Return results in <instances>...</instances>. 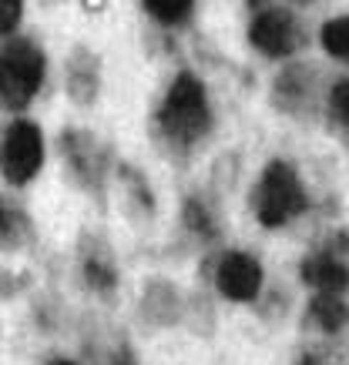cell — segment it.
I'll return each mask as SVG.
<instances>
[{
  "label": "cell",
  "instance_id": "8fae6325",
  "mask_svg": "<svg viewBox=\"0 0 349 365\" xmlns=\"http://www.w3.org/2000/svg\"><path fill=\"white\" fill-rule=\"evenodd\" d=\"M309 319L323 332H343L349 325V302L343 299V292H319L309 305Z\"/></svg>",
  "mask_w": 349,
  "mask_h": 365
},
{
  "label": "cell",
  "instance_id": "d6986e66",
  "mask_svg": "<svg viewBox=\"0 0 349 365\" xmlns=\"http://www.w3.org/2000/svg\"><path fill=\"white\" fill-rule=\"evenodd\" d=\"M248 7H252V11H256V7H259V11H265V0H248Z\"/></svg>",
  "mask_w": 349,
  "mask_h": 365
},
{
  "label": "cell",
  "instance_id": "5b68a950",
  "mask_svg": "<svg viewBox=\"0 0 349 365\" xmlns=\"http://www.w3.org/2000/svg\"><path fill=\"white\" fill-rule=\"evenodd\" d=\"M44 141L31 121H14L4 134V175L11 185H27L41 171Z\"/></svg>",
  "mask_w": 349,
  "mask_h": 365
},
{
  "label": "cell",
  "instance_id": "30bf717a",
  "mask_svg": "<svg viewBox=\"0 0 349 365\" xmlns=\"http://www.w3.org/2000/svg\"><path fill=\"white\" fill-rule=\"evenodd\" d=\"M68 94L78 104H91L98 98V57L78 47L68 61Z\"/></svg>",
  "mask_w": 349,
  "mask_h": 365
},
{
  "label": "cell",
  "instance_id": "5bb4252c",
  "mask_svg": "<svg viewBox=\"0 0 349 365\" xmlns=\"http://www.w3.org/2000/svg\"><path fill=\"white\" fill-rule=\"evenodd\" d=\"M145 4V11L161 24H181L188 21V14H192L195 0H141Z\"/></svg>",
  "mask_w": 349,
  "mask_h": 365
},
{
  "label": "cell",
  "instance_id": "ac0fdd59",
  "mask_svg": "<svg viewBox=\"0 0 349 365\" xmlns=\"http://www.w3.org/2000/svg\"><path fill=\"white\" fill-rule=\"evenodd\" d=\"M47 365H78V362H71V359H51Z\"/></svg>",
  "mask_w": 349,
  "mask_h": 365
},
{
  "label": "cell",
  "instance_id": "6da1fadb",
  "mask_svg": "<svg viewBox=\"0 0 349 365\" xmlns=\"http://www.w3.org/2000/svg\"><path fill=\"white\" fill-rule=\"evenodd\" d=\"M208 101H205V88L195 74H178L175 84L165 94V104L158 111V128L165 131L175 144H195L208 131Z\"/></svg>",
  "mask_w": 349,
  "mask_h": 365
},
{
  "label": "cell",
  "instance_id": "52a82bcc",
  "mask_svg": "<svg viewBox=\"0 0 349 365\" xmlns=\"http://www.w3.org/2000/svg\"><path fill=\"white\" fill-rule=\"evenodd\" d=\"M215 285L232 302H252L262 288V268L259 262L246 252H228L215 268Z\"/></svg>",
  "mask_w": 349,
  "mask_h": 365
},
{
  "label": "cell",
  "instance_id": "9c48e42d",
  "mask_svg": "<svg viewBox=\"0 0 349 365\" xmlns=\"http://www.w3.org/2000/svg\"><path fill=\"white\" fill-rule=\"evenodd\" d=\"M299 275H303L305 285L319 288V292H343L349 285V268L333 252L305 255L303 265H299Z\"/></svg>",
  "mask_w": 349,
  "mask_h": 365
},
{
  "label": "cell",
  "instance_id": "277c9868",
  "mask_svg": "<svg viewBox=\"0 0 349 365\" xmlns=\"http://www.w3.org/2000/svg\"><path fill=\"white\" fill-rule=\"evenodd\" d=\"M248 41L256 51H262L265 57H289L303 47L305 34L303 24L295 21L289 11L282 7H265L252 17V27H248Z\"/></svg>",
  "mask_w": 349,
  "mask_h": 365
},
{
  "label": "cell",
  "instance_id": "7c38bea8",
  "mask_svg": "<svg viewBox=\"0 0 349 365\" xmlns=\"http://www.w3.org/2000/svg\"><path fill=\"white\" fill-rule=\"evenodd\" d=\"M84 275H88V285L94 288V292H111L114 285H118V275H114V265L104 258V255H91L84 252Z\"/></svg>",
  "mask_w": 349,
  "mask_h": 365
},
{
  "label": "cell",
  "instance_id": "2e32d148",
  "mask_svg": "<svg viewBox=\"0 0 349 365\" xmlns=\"http://www.w3.org/2000/svg\"><path fill=\"white\" fill-rule=\"evenodd\" d=\"M185 222H188V228L198 235H205V238H212L215 235V225H212V215H208V208H205L198 198L185 201Z\"/></svg>",
  "mask_w": 349,
  "mask_h": 365
},
{
  "label": "cell",
  "instance_id": "3957f363",
  "mask_svg": "<svg viewBox=\"0 0 349 365\" xmlns=\"http://www.w3.org/2000/svg\"><path fill=\"white\" fill-rule=\"evenodd\" d=\"M299 211H305V191L303 181L285 161H272L259 178L256 188V215L265 228H279V225L293 222Z\"/></svg>",
  "mask_w": 349,
  "mask_h": 365
},
{
  "label": "cell",
  "instance_id": "8992f818",
  "mask_svg": "<svg viewBox=\"0 0 349 365\" xmlns=\"http://www.w3.org/2000/svg\"><path fill=\"white\" fill-rule=\"evenodd\" d=\"M272 101H275V108L289 114H305L315 111V101H319V74H315V67L309 64H293L285 67L275 84H272Z\"/></svg>",
  "mask_w": 349,
  "mask_h": 365
},
{
  "label": "cell",
  "instance_id": "e0dca14e",
  "mask_svg": "<svg viewBox=\"0 0 349 365\" xmlns=\"http://www.w3.org/2000/svg\"><path fill=\"white\" fill-rule=\"evenodd\" d=\"M21 11H24L21 0H0V31L11 34L21 24Z\"/></svg>",
  "mask_w": 349,
  "mask_h": 365
},
{
  "label": "cell",
  "instance_id": "9a60e30c",
  "mask_svg": "<svg viewBox=\"0 0 349 365\" xmlns=\"http://www.w3.org/2000/svg\"><path fill=\"white\" fill-rule=\"evenodd\" d=\"M329 118L349 131V81H336L329 91Z\"/></svg>",
  "mask_w": 349,
  "mask_h": 365
},
{
  "label": "cell",
  "instance_id": "7a4b0ae2",
  "mask_svg": "<svg viewBox=\"0 0 349 365\" xmlns=\"http://www.w3.org/2000/svg\"><path fill=\"white\" fill-rule=\"evenodd\" d=\"M0 74H4V104L17 111V108H27L31 98L41 91V81H44V51L27 41V37H14L4 44V57H0Z\"/></svg>",
  "mask_w": 349,
  "mask_h": 365
},
{
  "label": "cell",
  "instance_id": "4fadbf2b",
  "mask_svg": "<svg viewBox=\"0 0 349 365\" xmlns=\"http://www.w3.org/2000/svg\"><path fill=\"white\" fill-rule=\"evenodd\" d=\"M323 47L336 61H346L349 64V17H333L323 27Z\"/></svg>",
  "mask_w": 349,
  "mask_h": 365
},
{
  "label": "cell",
  "instance_id": "ba28073f",
  "mask_svg": "<svg viewBox=\"0 0 349 365\" xmlns=\"http://www.w3.org/2000/svg\"><path fill=\"white\" fill-rule=\"evenodd\" d=\"M61 148H64L74 175H78L88 188H98V185H101V175H104V158H101L98 141L84 131H64L61 134Z\"/></svg>",
  "mask_w": 349,
  "mask_h": 365
}]
</instances>
